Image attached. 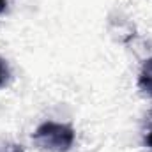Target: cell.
<instances>
[{"label": "cell", "mask_w": 152, "mask_h": 152, "mask_svg": "<svg viewBox=\"0 0 152 152\" xmlns=\"http://www.w3.org/2000/svg\"><path fill=\"white\" fill-rule=\"evenodd\" d=\"M32 142L42 152H69L75 147L76 131L69 124L46 120L36 127Z\"/></svg>", "instance_id": "obj_1"}, {"label": "cell", "mask_w": 152, "mask_h": 152, "mask_svg": "<svg viewBox=\"0 0 152 152\" xmlns=\"http://www.w3.org/2000/svg\"><path fill=\"white\" fill-rule=\"evenodd\" d=\"M136 85H138V90H140L143 96H147V97L152 99V57L147 58V60L142 64V69H140V73H138V81H136Z\"/></svg>", "instance_id": "obj_2"}, {"label": "cell", "mask_w": 152, "mask_h": 152, "mask_svg": "<svg viewBox=\"0 0 152 152\" xmlns=\"http://www.w3.org/2000/svg\"><path fill=\"white\" fill-rule=\"evenodd\" d=\"M11 78H12V73H11V67L7 64V60L0 57V88L7 87L9 81H11Z\"/></svg>", "instance_id": "obj_3"}, {"label": "cell", "mask_w": 152, "mask_h": 152, "mask_svg": "<svg viewBox=\"0 0 152 152\" xmlns=\"http://www.w3.org/2000/svg\"><path fill=\"white\" fill-rule=\"evenodd\" d=\"M7 7H9V0H0V16L7 11Z\"/></svg>", "instance_id": "obj_4"}]
</instances>
